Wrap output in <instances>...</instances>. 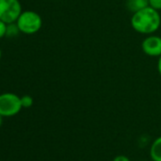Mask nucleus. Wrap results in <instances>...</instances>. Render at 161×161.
Instances as JSON below:
<instances>
[{
	"instance_id": "13",
	"label": "nucleus",
	"mask_w": 161,
	"mask_h": 161,
	"mask_svg": "<svg viewBox=\"0 0 161 161\" xmlns=\"http://www.w3.org/2000/svg\"><path fill=\"white\" fill-rule=\"evenodd\" d=\"M157 70L159 74L161 75V55L158 57V62H157Z\"/></svg>"
},
{
	"instance_id": "16",
	"label": "nucleus",
	"mask_w": 161,
	"mask_h": 161,
	"mask_svg": "<svg viewBox=\"0 0 161 161\" xmlns=\"http://www.w3.org/2000/svg\"><path fill=\"white\" fill-rule=\"evenodd\" d=\"M152 161H153V160H152Z\"/></svg>"
},
{
	"instance_id": "8",
	"label": "nucleus",
	"mask_w": 161,
	"mask_h": 161,
	"mask_svg": "<svg viewBox=\"0 0 161 161\" xmlns=\"http://www.w3.org/2000/svg\"><path fill=\"white\" fill-rule=\"evenodd\" d=\"M20 30L16 24V22L14 23H11V24H7V31H6V37L9 38H14L16 37L19 33H20Z\"/></svg>"
},
{
	"instance_id": "9",
	"label": "nucleus",
	"mask_w": 161,
	"mask_h": 161,
	"mask_svg": "<svg viewBox=\"0 0 161 161\" xmlns=\"http://www.w3.org/2000/svg\"><path fill=\"white\" fill-rule=\"evenodd\" d=\"M21 104L23 108H31L33 105V98L30 95H24L21 97Z\"/></svg>"
},
{
	"instance_id": "12",
	"label": "nucleus",
	"mask_w": 161,
	"mask_h": 161,
	"mask_svg": "<svg viewBox=\"0 0 161 161\" xmlns=\"http://www.w3.org/2000/svg\"><path fill=\"white\" fill-rule=\"evenodd\" d=\"M113 161H130V159L126 155H117Z\"/></svg>"
},
{
	"instance_id": "7",
	"label": "nucleus",
	"mask_w": 161,
	"mask_h": 161,
	"mask_svg": "<svg viewBox=\"0 0 161 161\" xmlns=\"http://www.w3.org/2000/svg\"><path fill=\"white\" fill-rule=\"evenodd\" d=\"M126 6L129 11L136 13L149 6V0H127Z\"/></svg>"
},
{
	"instance_id": "1",
	"label": "nucleus",
	"mask_w": 161,
	"mask_h": 161,
	"mask_svg": "<svg viewBox=\"0 0 161 161\" xmlns=\"http://www.w3.org/2000/svg\"><path fill=\"white\" fill-rule=\"evenodd\" d=\"M161 25V16L159 11L148 6L133 14L131 17V26L138 33L150 35L154 33Z\"/></svg>"
},
{
	"instance_id": "6",
	"label": "nucleus",
	"mask_w": 161,
	"mask_h": 161,
	"mask_svg": "<svg viewBox=\"0 0 161 161\" xmlns=\"http://www.w3.org/2000/svg\"><path fill=\"white\" fill-rule=\"evenodd\" d=\"M150 156L153 161H161V136H158L152 143Z\"/></svg>"
},
{
	"instance_id": "15",
	"label": "nucleus",
	"mask_w": 161,
	"mask_h": 161,
	"mask_svg": "<svg viewBox=\"0 0 161 161\" xmlns=\"http://www.w3.org/2000/svg\"><path fill=\"white\" fill-rule=\"evenodd\" d=\"M1 57H2V50L0 48V60H1Z\"/></svg>"
},
{
	"instance_id": "10",
	"label": "nucleus",
	"mask_w": 161,
	"mask_h": 161,
	"mask_svg": "<svg viewBox=\"0 0 161 161\" xmlns=\"http://www.w3.org/2000/svg\"><path fill=\"white\" fill-rule=\"evenodd\" d=\"M149 6L156 11H161V0H149Z\"/></svg>"
},
{
	"instance_id": "11",
	"label": "nucleus",
	"mask_w": 161,
	"mask_h": 161,
	"mask_svg": "<svg viewBox=\"0 0 161 161\" xmlns=\"http://www.w3.org/2000/svg\"><path fill=\"white\" fill-rule=\"evenodd\" d=\"M6 31H7V24L3 21L0 20V39L6 36Z\"/></svg>"
},
{
	"instance_id": "3",
	"label": "nucleus",
	"mask_w": 161,
	"mask_h": 161,
	"mask_svg": "<svg viewBox=\"0 0 161 161\" xmlns=\"http://www.w3.org/2000/svg\"><path fill=\"white\" fill-rule=\"evenodd\" d=\"M21 98L12 92L0 94V114L4 118L17 115L22 110Z\"/></svg>"
},
{
	"instance_id": "5",
	"label": "nucleus",
	"mask_w": 161,
	"mask_h": 161,
	"mask_svg": "<svg viewBox=\"0 0 161 161\" xmlns=\"http://www.w3.org/2000/svg\"><path fill=\"white\" fill-rule=\"evenodd\" d=\"M141 48L150 57H159L161 55V37L150 34L142 41Z\"/></svg>"
},
{
	"instance_id": "2",
	"label": "nucleus",
	"mask_w": 161,
	"mask_h": 161,
	"mask_svg": "<svg viewBox=\"0 0 161 161\" xmlns=\"http://www.w3.org/2000/svg\"><path fill=\"white\" fill-rule=\"evenodd\" d=\"M16 24L22 33L31 35L41 30L43 26V20L41 15L36 12L25 11L22 12L18 17Z\"/></svg>"
},
{
	"instance_id": "14",
	"label": "nucleus",
	"mask_w": 161,
	"mask_h": 161,
	"mask_svg": "<svg viewBox=\"0 0 161 161\" xmlns=\"http://www.w3.org/2000/svg\"><path fill=\"white\" fill-rule=\"evenodd\" d=\"M3 119H4V117L0 114V127L2 126V124H3Z\"/></svg>"
},
{
	"instance_id": "4",
	"label": "nucleus",
	"mask_w": 161,
	"mask_h": 161,
	"mask_svg": "<svg viewBox=\"0 0 161 161\" xmlns=\"http://www.w3.org/2000/svg\"><path fill=\"white\" fill-rule=\"evenodd\" d=\"M22 12L19 0H0V20L6 24L16 22Z\"/></svg>"
}]
</instances>
